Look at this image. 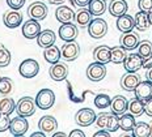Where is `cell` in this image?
I'll return each mask as SVG.
<instances>
[{
  "label": "cell",
  "instance_id": "cell-1",
  "mask_svg": "<svg viewBox=\"0 0 152 137\" xmlns=\"http://www.w3.org/2000/svg\"><path fill=\"white\" fill-rule=\"evenodd\" d=\"M36 99H33L31 97H23L20 98V101L16 103V111L20 116H31L36 112Z\"/></svg>",
  "mask_w": 152,
  "mask_h": 137
},
{
  "label": "cell",
  "instance_id": "cell-2",
  "mask_svg": "<svg viewBox=\"0 0 152 137\" xmlns=\"http://www.w3.org/2000/svg\"><path fill=\"white\" fill-rule=\"evenodd\" d=\"M88 33L93 39H100L104 36H106L107 33V24L105 20L97 17L94 20L91 21V24L88 25Z\"/></svg>",
  "mask_w": 152,
  "mask_h": 137
},
{
  "label": "cell",
  "instance_id": "cell-3",
  "mask_svg": "<svg viewBox=\"0 0 152 137\" xmlns=\"http://www.w3.org/2000/svg\"><path fill=\"white\" fill-rule=\"evenodd\" d=\"M37 107L41 110H49L55 103V94L50 89H42L36 97Z\"/></svg>",
  "mask_w": 152,
  "mask_h": 137
},
{
  "label": "cell",
  "instance_id": "cell-4",
  "mask_svg": "<svg viewBox=\"0 0 152 137\" xmlns=\"http://www.w3.org/2000/svg\"><path fill=\"white\" fill-rule=\"evenodd\" d=\"M18 72L25 78H33L39 72V64L34 59H25L18 67Z\"/></svg>",
  "mask_w": 152,
  "mask_h": 137
},
{
  "label": "cell",
  "instance_id": "cell-5",
  "mask_svg": "<svg viewBox=\"0 0 152 137\" xmlns=\"http://www.w3.org/2000/svg\"><path fill=\"white\" fill-rule=\"evenodd\" d=\"M106 76V67L104 63L94 62L88 65L87 68V77L93 82H99Z\"/></svg>",
  "mask_w": 152,
  "mask_h": 137
},
{
  "label": "cell",
  "instance_id": "cell-6",
  "mask_svg": "<svg viewBox=\"0 0 152 137\" xmlns=\"http://www.w3.org/2000/svg\"><path fill=\"white\" fill-rule=\"evenodd\" d=\"M96 112L92 108H80L75 115V122L80 127H88L96 122Z\"/></svg>",
  "mask_w": 152,
  "mask_h": 137
},
{
  "label": "cell",
  "instance_id": "cell-7",
  "mask_svg": "<svg viewBox=\"0 0 152 137\" xmlns=\"http://www.w3.org/2000/svg\"><path fill=\"white\" fill-rule=\"evenodd\" d=\"M47 13H49V8H47L46 4H43L42 1H34L31 3L28 8V14H29L30 18H34V20H45L47 17Z\"/></svg>",
  "mask_w": 152,
  "mask_h": 137
},
{
  "label": "cell",
  "instance_id": "cell-8",
  "mask_svg": "<svg viewBox=\"0 0 152 137\" xmlns=\"http://www.w3.org/2000/svg\"><path fill=\"white\" fill-rule=\"evenodd\" d=\"M29 128V123L25 119V116H16L11 120V125H9V132L13 136H24Z\"/></svg>",
  "mask_w": 152,
  "mask_h": 137
},
{
  "label": "cell",
  "instance_id": "cell-9",
  "mask_svg": "<svg viewBox=\"0 0 152 137\" xmlns=\"http://www.w3.org/2000/svg\"><path fill=\"white\" fill-rule=\"evenodd\" d=\"M61 52H62V58L66 62H74L80 55V46L76 42H74V41H71V42H67L66 44H63L61 49Z\"/></svg>",
  "mask_w": 152,
  "mask_h": 137
},
{
  "label": "cell",
  "instance_id": "cell-10",
  "mask_svg": "<svg viewBox=\"0 0 152 137\" xmlns=\"http://www.w3.org/2000/svg\"><path fill=\"white\" fill-rule=\"evenodd\" d=\"M41 31L42 30H41V25H39V22H38V20L30 18V20L24 22L23 36L26 38V39H34V38H37Z\"/></svg>",
  "mask_w": 152,
  "mask_h": 137
},
{
  "label": "cell",
  "instance_id": "cell-11",
  "mask_svg": "<svg viewBox=\"0 0 152 137\" xmlns=\"http://www.w3.org/2000/svg\"><path fill=\"white\" fill-rule=\"evenodd\" d=\"M77 26L72 22H67V24H62V26L59 28V37L64 42H71L77 38Z\"/></svg>",
  "mask_w": 152,
  "mask_h": 137
},
{
  "label": "cell",
  "instance_id": "cell-12",
  "mask_svg": "<svg viewBox=\"0 0 152 137\" xmlns=\"http://www.w3.org/2000/svg\"><path fill=\"white\" fill-rule=\"evenodd\" d=\"M123 68L126 72H137L143 68V58L139 54H130L123 62Z\"/></svg>",
  "mask_w": 152,
  "mask_h": 137
},
{
  "label": "cell",
  "instance_id": "cell-13",
  "mask_svg": "<svg viewBox=\"0 0 152 137\" xmlns=\"http://www.w3.org/2000/svg\"><path fill=\"white\" fill-rule=\"evenodd\" d=\"M3 21L4 25L9 29H15V28L20 26L21 22H23V14L17 11V9H11L7 11L3 16Z\"/></svg>",
  "mask_w": 152,
  "mask_h": 137
},
{
  "label": "cell",
  "instance_id": "cell-14",
  "mask_svg": "<svg viewBox=\"0 0 152 137\" xmlns=\"http://www.w3.org/2000/svg\"><path fill=\"white\" fill-rule=\"evenodd\" d=\"M50 77H51L54 81H63V80L67 78L68 76V68L64 63H54L51 64L49 69Z\"/></svg>",
  "mask_w": 152,
  "mask_h": 137
},
{
  "label": "cell",
  "instance_id": "cell-15",
  "mask_svg": "<svg viewBox=\"0 0 152 137\" xmlns=\"http://www.w3.org/2000/svg\"><path fill=\"white\" fill-rule=\"evenodd\" d=\"M135 98L140 101H148L150 98H152V82L151 81H140L138 84V86L134 90Z\"/></svg>",
  "mask_w": 152,
  "mask_h": 137
},
{
  "label": "cell",
  "instance_id": "cell-16",
  "mask_svg": "<svg viewBox=\"0 0 152 137\" xmlns=\"http://www.w3.org/2000/svg\"><path fill=\"white\" fill-rule=\"evenodd\" d=\"M139 82H140V78L138 75H135V72H127L126 75L122 76L121 86L126 91H134Z\"/></svg>",
  "mask_w": 152,
  "mask_h": 137
},
{
  "label": "cell",
  "instance_id": "cell-17",
  "mask_svg": "<svg viewBox=\"0 0 152 137\" xmlns=\"http://www.w3.org/2000/svg\"><path fill=\"white\" fill-rule=\"evenodd\" d=\"M38 128L45 133H51L58 129V122L56 119L51 115H45L39 119L38 122Z\"/></svg>",
  "mask_w": 152,
  "mask_h": 137
},
{
  "label": "cell",
  "instance_id": "cell-18",
  "mask_svg": "<svg viewBox=\"0 0 152 137\" xmlns=\"http://www.w3.org/2000/svg\"><path fill=\"white\" fill-rule=\"evenodd\" d=\"M55 18L61 22V24L72 22L75 20V12L69 7H67V5H61V7H58L55 11Z\"/></svg>",
  "mask_w": 152,
  "mask_h": 137
},
{
  "label": "cell",
  "instance_id": "cell-19",
  "mask_svg": "<svg viewBox=\"0 0 152 137\" xmlns=\"http://www.w3.org/2000/svg\"><path fill=\"white\" fill-rule=\"evenodd\" d=\"M135 28V18L131 17L130 14H122L117 17V29L122 33H127V31H132Z\"/></svg>",
  "mask_w": 152,
  "mask_h": 137
},
{
  "label": "cell",
  "instance_id": "cell-20",
  "mask_svg": "<svg viewBox=\"0 0 152 137\" xmlns=\"http://www.w3.org/2000/svg\"><path fill=\"white\" fill-rule=\"evenodd\" d=\"M112 112L117 114V115H122L129 110V101L123 95H115L112 99Z\"/></svg>",
  "mask_w": 152,
  "mask_h": 137
},
{
  "label": "cell",
  "instance_id": "cell-21",
  "mask_svg": "<svg viewBox=\"0 0 152 137\" xmlns=\"http://www.w3.org/2000/svg\"><path fill=\"white\" fill-rule=\"evenodd\" d=\"M55 41H56L55 33H54L53 30H50V29L41 31V33L38 34V37H37L38 46L42 47V49H46V47L53 46V44L55 43Z\"/></svg>",
  "mask_w": 152,
  "mask_h": 137
},
{
  "label": "cell",
  "instance_id": "cell-22",
  "mask_svg": "<svg viewBox=\"0 0 152 137\" xmlns=\"http://www.w3.org/2000/svg\"><path fill=\"white\" fill-rule=\"evenodd\" d=\"M93 58L96 62L100 63H106L112 62V47L107 46H99L93 50Z\"/></svg>",
  "mask_w": 152,
  "mask_h": 137
},
{
  "label": "cell",
  "instance_id": "cell-23",
  "mask_svg": "<svg viewBox=\"0 0 152 137\" xmlns=\"http://www.w3.org/2000/svg\"><path fill=\"white\" fill-rule=\"evenodd\" d=\"M127 1L126 0H112L109 3V12L114 17H119V16L127 13Z\"/></svg>",
  "mask_w": 152,
  "mask_h": 137
},
{
  "label": "cell",
  "instance_id": "cell-24",
  "mask_svg": "<svg viewBox=\"0 0 152 137\" xmlns=\"http://www.w3.org/2000/svg\"><path fill=\"white\" fill-rule=\"evenodd\" d=\"M139 44V38L135 33L132 31H127V33H123V36L121 37V46L123 49L131 51L134 49H137Z\"/></svg>",
  "mask_w": 152,
  "mask_h": 137
},
{
  "label": "cell",
  "instance_id": "cell-25",
  "mask_svg": "<svg viewBox=\"0 0 152 137\" xmlns=\"http://www.w3.org/2000/svg\"><path fill=\"white\" fill-rule=\"evenodd\" d=\"M135 28L139 31H145L150 28L151 22H150V17H148V12L144 11H139L137 14H135Z\"/></svg>",
  "mask_w": 152,
  "mask_h": 137
},
{
  "label": "cell",
  "instance_id": "cell-26",
  "mask_svg": "<svg viewBox=\"0 0 152 137\" xmlns=\"http://www.w3.org/2000/svg\"><path fill=\"white\" fill-rule=\"evenodd\" d=\"M135 124H137V122H135V115H132L131 112L130 114L125 112L119 117V128L122 130H125V132H130V130L132 132Z\"/></svg>",
  "mask_w": 152,
  "mask_h": 137
},
{
  "label": "cell",
  "instance_id": "cell-27",
  "mask_svg": "<svg viewBox=\"0 0 152 137\" xmlns=\"http://www.w3.org/2000/svg\"><path fill=\"white\" fill-rule=\"evenodd\" d=\"M43 58L47 63L50 64H54V63H58L59 59L62 58V52L61 50L58 49L56 46H50V47H46L45 49V52H43Z\"/></svg>",
  "mask_w": 152,
  "mask_h": 137
},
{
  "label": "cell",
  "instance_id": "cell-28",
  "mask_svg": "<svg viewBox=\"0 0 152 137\" xmlns=\"http://www.w3.org/2000/svg\"><path fill=\"white\" fill-rule=\"evenodd\" d=\"M92 14L89 9H80L77 13H75V22L76 25H79L80 28H85L91 24L92 21Z\"/></svg>",
  "mask_w": 152,
  "mask_h": 137
},
{
  "label": "cell",
  "instance_id": "cell-29",
  "mask_svg": "<svg viewBox=\"0 0 152 137\" xmlns=\"http://www.w3.org/2000/svg\"><path fill=\"white\" fill-rule=\"evenodd\" d=\"M88 9L91 11V13L96 17L104 14L106 11V1L105 0H91L89 5H88Z\"/></svg>",
  "mask_w": 152,
  "mask_h": 137
},
{
  "label": "cell",
  "instance_id": "cell-30",
  "mask_svg": "<svg viewBox=\"0 0 152 137\" xmlns=\"http://www.w3.org/2000/svg\"><path fill=\"white\" fill-rule=\"evenodd\" d=\"M13 111H16V103H15L13 98H9L8 95L7 97H3L0 99V112L11 115Z\"/></svg>",
  "mask_w": 152,
  "mask_h": 137
},
{
  "label": "cell",
  "instance_id": "cell-31",
  "mask_svg": "<svg viewBox=\"0 0 152 137\" xmlns=\"http://www.w3.org/2000/svg\"><path fill=\"white\" fill-rule=\"evenodd\" d=\"M126 49H123L122 46H115V47H112V63L114 64H121V63L125 62L126 56Z\"/></svg>",
  "mask_w": 152,
  "mask_h": 137
},
{
  "label": "cell",
  "instance_id": "cell-32",
  "mask_svg": "<svg viewBox=\"0 0 152 137\" xmlns=\"http://www.w3.org/2000/svg\"><path fill=\"white\" fill-rule=\"evenodd\" d=\"M132 135L135 137H148L151 135V127L144 122H138L132 129Z\"/></svg>",
  "mask_w": 152,
  "mask_h": 137
},
{
  "label": "cell",
  "instance_id": "cell-33",
  "mask_svg": "<svg viewBox=\"0 0 152 137\" xmlns=\"http://www.w3.org/2000/svg\"><path fill=\"white\" fill-rule=\"evenodd\" d=\"M13 90V81L9 77H0V97H7Z\"/></svg>",
  "mask_w": 152,
  "mask_h": 137
},
{
  "label": "cell",
  "instance_id": "cell-34",
  "mask_svg": "<svg viewBox=\"0 0 152 137\" xmlns=\"http://www.w3.org/2000/svg\"><path fill=\"white\" fill-rule=\"evenodd\" d=\"M129 110L132 115L139 116L144 112V101H140L138 98L132 99L131 102H129Z\"/></svg>",
  "mask_w": 152,
  "mask_h": 137
},
{
  "label": "cell",
  "instance_id": "cell-35",
  "mask_svg": "<svg viewBox=\"0 0 152 137\" xmlns=\"http://www.w3.org/2000/svg\"><path fill=\"white\" fill-rule=\"evenodd\" d=\"M138 54L142 56L143 59L148 58L152 55V43L150 41H142L138 44Z\"/></svg>",
  "mask_w": 152,
  "mask_h": 137
},
{
  "label": "cell",
  "instance_id": "cell-36",
  "mask_svg": "<svg viewBox=\"0 0 152 137\" xmlns=\"http://www.w3.org/2000/svg\"><path fill=\"white\" fill-rule=\"evenodd\" d=\"M112 104V98L107 94H97L94 98V106L97 108H107Z\"/></svg>",
  "mask_w": 152,
  "mask_h": 137
},
{
  "label": "cell",
  "instance_id": "cell-37",
  "mask_svg": "<svg viewBox=\"0 0 152 137\" xmlns=\"http://www.w3.org/2000/svg\"><path fill=\"white\" fill-rule=\"evenodd\" d=\"M119 128V117L117 114L112 112L109 115V120H107V125H106V130L109 132H115Z\"/></svg>",
  "mask_w": 152,
  "mask_h": 137
},
{
  "label": "cell",
  "instance_id": "cell-38",
  "mask_svg": "<svg viewBox=\"0 0 152 137\" xmlns=\"http://www.w3.org/2000/svg\"><path fill=\"white\" fill-rule=\"evenodd\" d=\"M109 112H101L97 115L96 117V125L99 127L100 129H106L107 125V120H109Z\"/></svg>",
  "mask_w": 152,
  "mask_h": 137
},
{
  "label": "cell",
  "instance_id": "cell-39",
  "mask_svg": "<svg viewBox=\"0 0 152 137\" xmlns=\"http://www.w3.org/2000/svg\"><path fill=\"white\" fill-rule=\"evenodd\" d=\"M11 117L8 114H3L0 112V132H5L7 129H9L11 125Z\"/></svg>",
  "mask_w": 152,
  "mask_h": 137
},
{
  "label": "cell",
  "instance_id": "cell-40",
  "mask_svg": "<svg viewBox=\"0 0 152 137\" xmlns=\"http://www.w3.org/2000/svg\"><path fill=\"white\" fill-rule=\"evenodd\" d=\"M9 63H11V52H9V50L5 47V49L3 50V52L0 54V68L7 67Z\"/></svg>",
  "mask_w": 152,
  "mask_h": 137
},
{
  "label": "cell",
  "instance_id": "cell-41",
  "mask_svg": "<svg viewBox=\"0 0 152 137\" xmlns=\"http://www.w3.org/2000/svg\"><path fill=\"white\" fill-rule=\"evenodd\" d=\"M7 4L11 9H21L25 4V0H7Z\"/></svg>",
  "mask_w": 152,
  "mask_h": 137
},
{
  "label": "cell",
  "instance_id": "cell-42",
  "mask_svg": "<svg viewBox=\"0 0 152 137\" xmlns=\"http://www.w3.org/2000/svg\"><path fill=\"white\" fill-rule=\"evenodd\" d=\"M139 9L144 12H150L152 9V0H139L138 1Z\"/></svg>",
  "mask_w": 152,
  "mask_h": 137
},
{
  "label": "cell",
  "instance_id": "cell-43",
  "mask_svg": "<svg viewBox=\"0 0 152 137\" xmlns=\"http://www.w3.org/2000/svg\"><path fill=\"white\" fill-rule=\"evenodd\" d=\"M144 112L147 114L148 116L152 117V98H150L148 101L144 102Z\"/></svg>",
  "mask_w": 152,
  "mask_h": 137
},
{
  "label": "cell",
  "instance_id": "cell-44",
  "mask_svg": "<svg viewBox=\"0 0 152 137\" xmlns=\"http://www.w3.org/2000/svg\"><path fill=\"white\" fill-rule=\"evenodd\" d=\"M71 1L74 3V5H77V7H80V8H85L89 5L91 0H71Z\"/></svg>",
  "mask_w": 152,
  "mask_h": 137
},
{
  "label": "cell",
  "instance_id": "cell-45",
  "mask_svg": "<svg viewBox=\"0 0 152 137\" xmlns=\"http://www.w3.org/2000/svg\"><path fill=\"white\" fill-rule=\"evenodd\" d=\"M69 137H85V133L83 130L74 129V130H71V133H69Z\"/></svg>",
  "mask_w": 152,
  "mask_h": 137
},
{
  "label": "cell",
  "instance_id": "cell-46",
  "mask_svg": "<svg viewBox=\"0 0 152 137\" xmlns=\"http://www.w3.org/2000/svg\"><path fill=\"white\" fill-rule=\"evenodd\" d=\"M151 67H152V55L148 56V58H145V59H143V68L148 69V68H151Z\"/></svg>",
  "mask_w": 152,
  "mask_h": 137
},
{
  "label": "cell",
  "instance_id": "cell-47",
  "mask_svg": "<svg viewBox=\"0 0 152 137\" xmlns=\"http://www.w3.org/2000/svg\"><path fill=\"white\" fill-rule=\"evenodd\" d=\"M109 130H106V129H101V130H99V132H96L94 133V137H99V136H104V137H109Z\"/></svg>",
  "mask_w": 152,
  "mask_h": 137
},
{
  "label": "cell",
  "instance_id": "cell-48",
  "mask_svg": "<svg viewBox=\"0 0 152 137\" xmlns=\"http://www.w3.org/2000/svg\"><path fill=\"white\" fill-rule=\"evenodd\" d=\"M145 77H147L148 81H151V82H152V67H151V68H148V69H147V73H145Z\"/></svg>",
  "mask_w": 152,
  "mask_h": 137
},
{
  "label": "cell",
  "instance_id": "cell-49",
  "mask_svg": "<svg viewBox=\"0 0 152 137\" xmlns=\"http://www.w3.org/2000/svg\"><path fill=\"white\" fill-rule=\"evenodd\" d=\"M46 1H49V3H51V4H62L64 0H46Z\"/></svg>",
  "mask_w": 152,
  "mask_h": 137
},
{
  "label": "cell",
  "instance_id": "cell-50",
  "mask_svg": "<svg viewBox=\"0 0 152 137\" xmlns=\"http://www.w3.org/2000/svg\"><path fill=\"white\" fill-rule=\"evenodd\" d=\"M37 136H45V132H42V130H41V132H34L33 135H31V137H37Z\"/></svg>",
  "mask_w": 152,
  "mask_h": 137
},
{
  "label": "cell",
  "instance_id": "cell-51",
  "mask_svg": "<svg viewBox=\"0 0 152 137\" xmlns=\"http://www.w3.org/2000/svg\"><path fill=\"white\" fill-rule=\"evenodd\" d=\"M56 136H63V137H66V133H64V132H54V137H56Z\"/></svg>",
  "mask_w": 152,
  "mask_h": 137
},
{
  "label": "cell",
  "instance_id": "cell-52",
  "mask_svg": "<svg viewBox=\"0 0 152 137\" xmlns=\"http://www.w3.org/2000/svg\"><path fill=\"white\" fill-rule=\"evenodd\" d=\"M148 17H150V22H151V25H152V9L148 12Z\"/></svg>",
  "mask_w": 152,
  "mask_h": 137
},
{
  "label": "cell",
  "instance_id": "cell-53",
  "mask_svg": "<svg viewBox=\"0 0 152 137\" xmlns=\"http://www.w3.org/2000/svg\"><path fill=\"white\" fill-rule=\"evenodd\" d=\"M4 49H5V46H4L3 43H0V54L3 52V50H4Z\"/></svg>",
  "mask_w": 152,
  "mask_h": 137
},
{
  "label": "cell",
  "instance_id": "cell-54",
  "mask_svg": "<svg viewBox=\"0 0 152 137\" xmlns=\"http://www.w3.org/2000/svg\"><path fill=\"white\" fill-rule=\"evenodd\" d=\"M150 136H152V125H151V135Z\"/></svg>",
  "mask_w": 152,
  "mask_h": 137
}]
</instances>
